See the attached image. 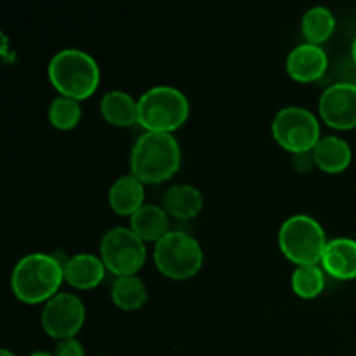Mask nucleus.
<instances>
[{
	"instance_id": "f03ea898",
	"label": "nucleus",
	"mask_w": 356,
	"mask_h": 356,
	"mask_svg": "<svg viewBox=\"0 0 356 356\" xmlns=\"http://www.w3.org/2000/svg\"><path fill=\"white\" fill-rule=\"evenodd\" d=\"M183 153L174 134L143 132L134 141L129 156L132 176L145 186H156L172 179L181 169Z\"/></svg>"
},
{
	"instance_id": "393cba45",
	"label": "nucleus",
	"mask_w": 356,
	"mask_h": 356,
	"mask_svg": "<svg viewBox=\"0 0 356 356\" xmlns=\"http://www.w3.org/2000/svg\"><path fill=\"white\" fill-rule=\"evenodd\" d=\"M350 56H351V59H353V61H355V65H356V37H355V40H353V42H351Z\"/></svg>"
},
{
	"instance_id": "9d476101",
	"label": "nucleus",
	"mask_w": 356,
	"mask_h": 356,
	"mask_svg": "<svg viewBox=\"0 0 356 356\" xmlns=\"http://www.w3.org/2000/svg\"><path fill=\"white\" fill-rule=\"evenodd\" d=\"M318 118L334 131L356 129V83H330L318 99Z\"/></svg>"
},
{
	"instance_id": "cd10ccee",
	"label": "nucleus",
	"mask_w": 356,
	"mask_h": 356,
	"mask_svg": "<svg viewBox=\"0 0 356 356\" xmlns=\"http://www.w3.org/2000/svg\"><path fill=\"white\" fill-rule=\"evenodd\" d=\"M101 356H104V355H101Z\"/></svg>"
},
{
	"instance_id": "ddd939ff",
	"label": "nucleus",
	"mask_w": 356,
	"mask_h": 356,
	"mask_svg": "<svg viewBox=\"0 0 356 356\" xmlns=\"http://www.w3.org/2000/svg\"><path fill=\"white\" fill-rule=\"evenodd\" d=\"M320 266L334 280H356V240L350 236L329 240Z\"/></svg>"
},
{
	"instance_id": "a211bd4d",
	"label": "nucleus",
	"mask_w": 356,
	"mask_h": 356,
	"mask_svg": "<svg viewBox=\"0 0 356 356\" xmlns=\"http://www.w3.org/2000/svg\"><path fill=\"white\" fill-rule=\"evenodd\" d=\"M129 228L145 243H159L167 233H170V218L162 205L145 204L131 218Z\"/></svg>"
},
{
	"instance_id": "dca6fc26",
	"label": "nucleus",
	"mask_w": 356,
	"mask_h": 356,
	"mask_svg": "<svg viewBox=\"0 0 356 356\" xmlns=\"http://www.w3.org/2000/svg\"><path fill=\"white\" fill-rule=\"evenodd\" d=\"M316 169L325 174H341L350 169L353 162V149L346 139L339 136H323L313 148Z\"/></svg>"
},
{
	"instance_id": "bb28decb",
	"label": "nucleus",
	"mask_w": 356,
	"mask_h": 356,
	"mask_svg": "<svg viewBox=\"0 0 356 356\" xmlns=\"http://www.w3.org/2000/svg\"><path fill=\"white\" fill-rule=\"evenodd\" d=\"M0 356H16L13 353V351H9V350H2L0 351Z\"/></svg>"
},
{
	"instance_id": "4be33fe9",
	"label": "nucleus",
	"mask_w": 356,
	"mask_h": 356,
	"mask_svg": "<svg viewBox=\"0 0 356 356\" xmlns=\"http://www.w3.org/2000/svg\"><path fill=\"white\" fill-rule=\"evenodd\" d=\"M49 124L61 132H70L79 127L82 120V104L72 97L56 96L47 110Z\"/></svg>"
},
{
	"instance_id": "423d86ee",
	"label": "nucleus",
	"mask_w": 356,
	"mask_h": 356,
	"mask_svg": "<svg viewBox=\"0 0 356 356\" xmlns=\"http://www.w3.org/2000/svg\"><path fill=\"white\" fill-rule=\"evenodd\" d=\"M153 263L160 275L172 282L197 277L204 266V249L190 233L172 229L153 247Z\"/></svg>"
},
{
	"instance_id": "7ed1b4c3",
	"label": "nucleus",
	"mask_w": 356,
	"mask_h": 356,
	"mask_svg": "<svg viewBox=\"0 0 356 356\" xmlns=\"http://www.w3.org/2000/svg\"><path fill=\"white\" fill-rule=\"evenodd\" d=\"M47 79L58 96L86 101L101 83V68L96 59L82 49H63L51 58Z\"/></svg>"
},
{
	"instance_id": "9b49d317",
	"label": "nucleus",
	"mask_w": 356,
	"mask_h": 356,
	"mask_svg": "<svg viewBox=\"0 0 356 356\" xmlns=\"http://www.w3.org/2000/svg\"><path fill=\"white\" fill-rule=\"evenodd\" d=\"M330 59L323 47L305 42L289 52L285 59V72L289 79L298 83L320 82L329 73Z\"/></svg>"
},
{
	"instance_id": "0eeeda50",
	"label": "nucleus",
	"mask_w": 356,
	"mask_h": 356,
	"mask_svg": "<svg viewBox=\"0 0 356 356\" xmlns=\"http://www.w3.org/2000/svg\"><path fill=\"white\" fill-rule=\"evenodd\" d=\"M97 256L106 266L108 273L118 277H132L143 270L148 259L146 243L125 226H115L103 233Z\"/></svg>"
},
{
	"instance_id": "412c9836",
	"label": "nucleus",
	"mask_w": 356,
	"mask_h": 356,
	"mask_svg": "<svg viewBox=\"0 0 356 356\" xmlns=\"http://www.w3.org/2000/svg\"><path fill=\"white\" fill-rule=\"evenodd\" d=\"M291 287L299 299H305V301L316 299L322 296L325 289V271L320 264L296 266L291 275Z\"/></svg>"
},
{
	"instance_id": "b1692460",
	"label": "nucleus",
	"mask_w": 356,
	"mask_h": 356,
	"mask_svg": "<svg viewBox=\"0 0 356 356\" xmlns=\"http://www.w3.org/2000/svg\"><path fill=\"white\" fill-rule=\"evenodd\" d=\"M292 165L298 172H312L316 167L315 159H313V153H299V155H292Z\"/></svg>"
},
{
	"instance_id": "6ab92c4d",
	"label": "nucleus",
	"mask_w": 356,
	"mask_h": 356,
	"mask_svg": "<svg viewBox=\"0 0 356 356\" xmlns=\"http://www.w3.org/2000/svg\"><path fill=\"white\" fill-rule=\"evenodd\" d=\"M110 298L118 309L125 313L139 312L148 301V289L139 275L115 278L110 289Z\"/></svg>"
},
{
	"instance_id": "aec40b11",
	"label": "nucleus",
	"mask_w": 356,
	"mask_h": 356,
	"mask_svg": "<svg viewBox=\"0 0 356 356\" xmlns=\"http://www.w3.org/2000/svg\"><path fill=\"white\" fill-rule=\"evenodd\" d=\"M337 26L336 16L325 6H315L302 14L301 33L308 44L320 45L330 40Z\"/></svg>"
},
{
	"instance_id": "5701e85b",
	"label": "nucleus",
	"mask_w": 356,
	"mask_h": 356,
	"mask_svg": "<svg viewBox=\"0 0 356 356\" xmlns=\"http://www.w3.org/2000/svg\"><path fill=\"white\" fill-rule=\"evenodd\" d=\"M54 356H87L86 348L79 339L59 341L54 350Z\"/></svg>"
},
{
	"instance_id": "f257e3e1",
	"label": "nucleus",
	"mask_w": 356,
	"mask_h": 356,
	"mask_svg": "<svg viewBox=\"0 0 356 356\" xmlns=\"http://www.w3.org/2000/svg\"><path fill=\"white\" fill-rule=\"evenodd\" d=\"M63 284V261L54 254H26L14 264L10 273V292L17 301L28 306H44L61 292Z\"/></svg>"
},
{
	"instance_id": "2eb2a0df",
	"label": "nucleus",
	"mask_w": 356,
	"mask_h": 356,
	"mask_svg": "<svg viewBox=\"0 0 356 356\" xmlns=\"http://www.w3.org/2000/svg\"><path fill=\"white\" fill-rule=\"evenodd\" d=\"M108 205L113 214L131 219L145 205V184L131 172L117 177L108 190Z\"/></svg>"
},
{
	"instance_id": "f3484780",
	"label": "nucleus",
	"mask_w": 356,
	"mask_h": 356,
	"mask_svg": "<svg viewBox=\"0 0 356 356\" xmlns=\"http://www.w3.org/2000/svg\"><path fill=\"white\" fill-rule=\"evenodd\" d=\"M99 111L108 125L129 129L138 125V99L120 89L110 90L99 101Z\"/></svg>"
},
{
	"instance_id": "39448f33",
	"label": "nucleus",
	"mask_w": 356,
	"mask_h": 356,
	"mask_svg": "<svg viewBox=\"0 0 356 356\" xmlns=\"http://www.w3.org/2000/svg\"><path fill=\"white\" fill-rule=\"evenodd\" d=\"M327 243L329 238L325 229L312 216H291L278 229L280 252L294 266H312L322 263Z\"/></svg>"
},
{
	"instance_id": "1a4fd4ad",
	"label": "nucleus",
	"mask_w": 356,
	"mask_h": 356,
	"mask_svg": "<svg viewBox=\"0 0 356 356\" xmlns=\"http://www.w3.org/2000/svg\"><path fill=\"white\" fill-rule=\"evenodd\" d=\"M87 309L82 299L73 292H59L42 306L40 327L51 339H75L83 329Z\"/></svg>"
},
{
	"instance_id": "20e7f679",
	"label": "nucleus",
	"mask_w": 356,
	"mask_h": 356,
	"mask_svg": "<svg viewBox=\"0 0 356 356\" xmlns=\"http://www.w3.org/2000/svg\"><path fill=\"white\" fill-rule=\"evenodd\" d=\"M190 118L186 94L172 86H155L138 97V125L145 132L174 134Z\"/></svg>"
},
{
	"instance_id": "4468645a",
	"label": "nucleus",
	"mask_w": 356,
	"mask_h": 356,
	"mask_svg": "<svg viewBox=\"0 0 356 356\" xmlns=\"http://www.w3.org/2000/svg\"><path fill=\"white\" fill-rule=\"evenodd\" d=\"M204 195L197 186L188 183H174L162 195V207L170 219L190 221L204 211Z\"/></svg>"
},
{
	"instance_id": "a878e982",
	"label": "nucleus",
	"mask_w": 356,
	"mask_h": 356,
	"mask_svg": "<svg viewBox=\"0 0 356 356\" xmlns=\"http://www.w3.org/2000/svg\"><path fill=\"white\" fill-rule=\"evenodd\" d=\"M30 356H54V353H49V351H33Z\"/></svg>"
},
{
	"instance_id": "f8f14e48",
	"label": "nucleus",
	"mask_w": 356,
	"mask_h": 356,
	"mask_svg": "<svg viewBox=\"0 0 356 356\" xmlns=\"http://www.w3.org/2000/svg\"><path fill=\"white\" fill-rule=\"evenodd\" d=\"M106 273V266L97 254L79 252L63 261L65 284L75 291L83 292L99 287L104 282Z\"/></svg>"
},
{
	"instance_id": "6e6552de",
	"label": "nucleus",
	"mask_w": 356,
	"mask_h": 356,
	"mask_svg": "<svg viewBox=\"0 0 356 356\" xmlns=\"http://www.w3.org/2000/svg\"><path fill=\"white\" fill-rule=\"evenodd\" d=\"M271 136L275 143L291 155L309 153L322 139L320 118L308 108L285 106L273 117Z\"/></svg>"
}]
</instances>
